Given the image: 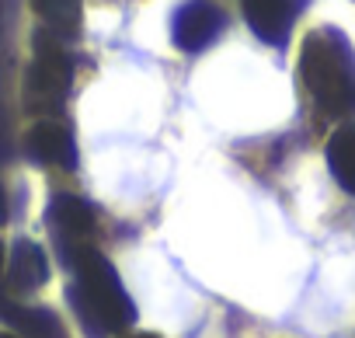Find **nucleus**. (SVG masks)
I'll return each mask as SVG.
<instances>
[{
    "mask_svg": "<svg viewBox=\"0 0 355 338\" xmlns=\"http://www.w3.org/2000/svg\"><path fill=\"white\" fill-rule=\"evenodd\" d=\"M300 84L324 119L355 115V49L341 28L320 25L300 46Z\"/></svg>",
    "mask_w": 355,
    "mask_h": 338,
    "instance_id": "obj_1",
    "label": "nucleus"
},
{
    "mask_svg": "<svg viewBox=\"0 0 355 338\" xmlns=\"http://www.w3.org/2000/svg\"><path fill=\"white\" fill-rule=\"evenodd\" d=\"M73 272V286H70V303L80 317V324L101 338V335H122L125 328H132L136 321V303L125 293L115 265L94 248H80L70 265Z\"/></svg>",
    "mask_w": 355,
    "mask_h": 338,
    "instance_id": "obj_2",
    "label": "nucleus"
},
{
    "mask_svg": "<svg viewBox=\"0 0 355 338\" xmlns=\"http://www.w3.org/2000/svg\"><path fill=\"white\" fill-rule=\"evenodd\" d=\"M73 84V60L53 32H39L32 42V63L25 70V105L35 112H53L67 101Z\"/></svg>",
    "mask_w": 355,
    "mask_h": 338,
    "instance_id": "obj_3",
    "label": "nucleus"
},
{
    "mask_svg": "<svg viewBox=\"0 0 355 338\" xmlns=\"http://www.w3.org/2000/svg\"><path fill=\"white\" fill-rule=\"evenodd\" d=\"M46 223H49V234L56 241V251L63 258V265H70V258L87 248L98 234V213L94 206L84 199V196H73V192H56L49 210H46Z\"/></svg>",
    "mask_w": 355,
    "mask_h": 338,
    "instance_id": "obj_4",
    "label": "nucleus"
},
{
    "mask_svg": "<svg viewBox=\"0 0 355 338\" xmlns=\"http://www.w3.org/2000/svg\"><path fill=\"white\" fill-rule=\"evenodd\" d=\"M223 25H227V15L216 4H209V0H189L171 18V42H174V49L196 56L220 39Z\"/></svg>",
    "mask_w": 355,
    "mask_h": 338,
    "instance_id": "obj_5",
    "label": "nucleus"
},
{
    "mask_svg": "<svg viewBox=\"0 0 355 338\" xmlns=\"http://www.w3.org/2000/svg\"><path fill=\"white\" fill-rule=\"evenodd\" d=\"M310 0H241L248 28L272 49H286L293 25L306 11Z\"/></svg>",
    "mask_w": 355,
    "mask_h": 338,
    "instance_id": "obj_6",
    "label": "nucleus"
},
{
    "mask_svg": "<svg viewBox=\"0 0 355 338\" xmlns=\"http://www.w3.org/2000/svg\"><path fill=\"white\" fill-rule=\"evenodd\" d=\"M25 153L42 167H60V171L77 167V140L70 126H63L60 119H39L25 133Z\"/></svg>",
    "mask_w": 355,
    "mask_h": 338,
    "instance_id": "obj_7",
    "label": "nucleus"
},
{
    "mask_svg": "<svg viewBox=\"0 0 355 338\" xmlns=\"http://www.w3.org/2000/svg\"><path fill=\"white\" fill-rule=\"evenodd\" d=\"M4 279H8V289L11 293H35V289H42L49 282V258H46V251L35 241L18 237L11 244Z\"/></svg>",
    "mask_w": 355,
    "mask_h": 338,
    "instance_id": "obj_8",
    "label": "nucleus"
},
{
    "mask_svg": "<svg viewBox=\"0 0 355 338\" xmlns=\"http://www.w3.org/2000/svg\"><path fill=\"white\" fill-rule=\"evenodd\" d=\"M0 317L11 324V331H18V335H25V338H70V335H67V324L60 321L56 310L18 303V300H11L8 293L0 296Z\"/></svg>",
    "mask_w": 355,
    "mask_h": 338,
    "instance_id": "obj_9",
    "label": "nucleus"
},
{
    "mask_svg": "<svg viewBox=\"0 0 355 338\" xmlns=\"http://www.w3.org/2000/svg\"><path fill=\"white\" fill-rule=\"evenodd\" d=\"M324 153H327V167H331V178L338 182V189L355 199V122L338 126Z\"/></svg>",
    "mask_w": 355,
    "mask_h": 338,
    "instance_id": "obj_10",
    "label": "nucleus"
},
{
    "mask_svg": "<svg viewBox=\"0 0 355 338\" xmlns=\"http://www.w3.org/2000/svg\"><path fill=\"white\" fill-rule=\"evenodd\" d=\"M32 8L56 39H73L80 32V0H32Z\"/></svg>",
    "mask_w": 355,
    "mask_h": 338,
    "instance_id": "obj_11",
    "label": "nucleus"
},
{
    "mask_svg": "<svg viewBox=\"0 0 355 338\" xmlns=\"http://www.w3.org/2000/svg\"><path fill=\"white\" fill-rule=\"evenodd\" d=\"M11 217V206H8V192H4V182H0V223H8Z\"/></svg>",
    "mask_w": 355,
    "mask_h": 338,
    "instance_id": "obj_12",
    "label": "nucleus"
},
{
    "mask_svg": "<svg viewBox=\"0 0 355 338\" xmlns=\"http://www.w3.org/2000/svg\"><path fill=\"white\" fill-rule=\"evenodd\" d=\"M4 269H8V248H4V237H0V279H4Z\"/></svg>",
    "mask_w": 355,
    "mask_h": 338,
    "instance_id": "obj_13",
    "label": "nucleus"
},
{
    "mask_svg": "<svg viewBox=\"0 0 355 338\" xmlns=\"http://www.w3.org/2000/svg\"><path fill=\"white\" fill-rule=\"evenodd\" d=\"M122 338H160L157 331H132V335H122Z\"/></svg>",
    "mask_w": 355,
    "mask_h": 338,
    "instance_id": "obj_14",
    "label": "nucleus"
},
{
    "mask_svg": "<svg viewBox=\"0 0 355 338\" xmlns=\"http://www.w3.org/2000/svg\"><path fill=\"white\" fill-rule=\"evenodd\" d=\"M0 338H25V335H18V331H0Z\"/></svg>",
    "mask_w": 355,
    "mask_h": 338,
    "instance_id": "obj_15",
    "label": "nucleus"
}]
</instances>
